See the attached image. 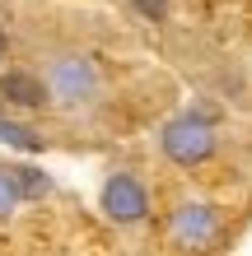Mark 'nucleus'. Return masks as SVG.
Listing matches in <instances>:
<instances>
[{
    "label": "nucleus",
    "mask_w": 252,
    "mask_h": 256,
    "mask_svg": "<svg viewBox=\"0 0 252 256\" xmlns=\"http://www.w3.org/2000/svg\"><path fill=\"white\" fill-rule=\"evenodd\" d=\"M42 80H47V94L56 108H70L80 112L98 98L103 88V74H98V61L89 52H52L47 66H42Z\"/></svg>",
    "instance_id": "obj_1"
},
{
    "label": "nucleus",
    "mask_w": 252,
    "mask_h": 256,
    "mask_svg": "<svg viewBox=\"0 0 252 256\" xmlns=\"http://www.w3.org/2000/svg\"><path fill=\"white\" fill-rule=\"evenodd\" d=\"M159 149H164V158L177 163V168H201V163L215 158L219 130L205 122L201 112H177L173 122H164V130H159Z\"/></svg>",
    "instance_id": "obj_2"
},
{
    "label": "nucleus",
    "mask_w": 252,
    "mask_h": 256,
    "mask_svg": "<svg viewBox=\"0 0 252 256\" xmlns=\"http://www.w3.org/2000/svg\"><path fill=\"white\" fill-rule=\"evenodd\" d=\"M219 228H224V219H219V210L210 200H182L168 214V238H173V247H182V252L215 247Z\"/></svg>",
    "instance_id": "obj_3"
},
{
    "label": "nucleus",
    "mask_w": 252,
    "mask_h": 256,
    "mask_svg": "<svg viewBox=\"0 0 252 256\" xmlns=\"http://www.w3.org/2000/svg\"><path fill=\"white\" fill-rule=\"evenodd\" d=\"M98 205H103V214L112 224H122V228L145 224L150 219V186H145L136 172H108V182L98 191Z\"/></svg>",
    "instance_id": "obj_4"
},
{
    "label": "nucleus",
    "mask_w": 252,
    "mask_h": 256,
    "mask_svg": "<svg viewBox=\"0 0 252 256\" xmlns=\"http://www.w3.org/2000/svg\"><path fill=\"white\" fill-rule=\"evenodd\" d=\"M0 98H5V108H24V112L52 102L47 80L33 74V70H5V74H0Z\"/></svg>",
    "instance_id": "obj_5"
},
{
    "label": "nucleus",
    "mask_w": 252,
    "mask_h": 256,
    "mask_svg": "<svg viewBox=\"0 0 252 256\" xmlns=\"http://www.w3.org/2000/svg\"><path fill=\"white\" fill-rule=\"evenodd\" d=\"M19 200H24L19 172H14V168H0V219H5V214H14V210H19Z\"/></svg>",
    "instance_id": "obj_6"
},
{
    "label": "nucleus",
    "mask_w": 252,
    "mask_h": 256,
    "mask_svg": "<svg viewBox=\"0 0 252 256\" xmlns=\"http://www.w3.org/2000/svg\"><path fill=\"white\" fill-rule=\"evenodd\" d=\"M0 140L14 144V149H42V135L24 130V126H14V122H5V116H0Z\"/></svg>",
    "instance_id": "obj_7"
},
{
    "label": "nucleus",
    "mask_w": 252,
    "mask_h": 256,
    "mask_svg": "<svg viewBox=\"0 0 252 256\" xmlns=\"http://www.w3.org/2000/svg\"><path fill=\"white\" fill-rule=\"evenodd\" d=\"M14 172H19V186H24V200H33V196H47V191H52V182H47V177H42L38 168H14Z\"/></svg>",
    "instance_id": "obj_8"
},
{
    "label": "nucleus",
    "mask_w": 252,
    "mask_h": 256,
    "mask_svg": "<svg viewBox=\"0 0 252 256\" xmlns=\"http://www.w3.org/2000/svg\"><path fill=\"white\" fill-rule=\"evenodd\" d=\"M136 5L140 19H150V24H164L168 19V10H173V0H131Z\"/></svg>",
    "instance_id": "obj_9"
},
{
    "label": "nucleus",
    "mask_w": 252,
    "mask_h": 256,
    "mask_svg": "<svg viewBox=\"0 0 252 256\" xmlns=\"http://www.w3.org/2000/svg\"><path fill=\"white\" fill-rule=\"evenodd\" d=\"M5 47H10V42H5V33H0V61H5Z\"/></svg>",
    "instance_id": "obj_10"
}]
</instances>
